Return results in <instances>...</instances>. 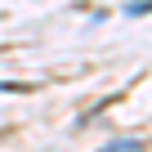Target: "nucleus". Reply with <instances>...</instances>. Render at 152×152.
Segmentation results:
<instances>
[{
	"instance_id": "nucleus-1",
	"label": "nucleus",
	"mask_w": 152,
	"mask_h": 152,
	"mask_svg": "<svg viewBox=\"0 0 152 152\" xmlns=\"http://www.w3.org/2000/svg\"><path fill=\"white\" fill-rule=\"evenodd\" d=\"M125 14H152V0H134V5H125Z\"/></svg>"
}]
</instances>
